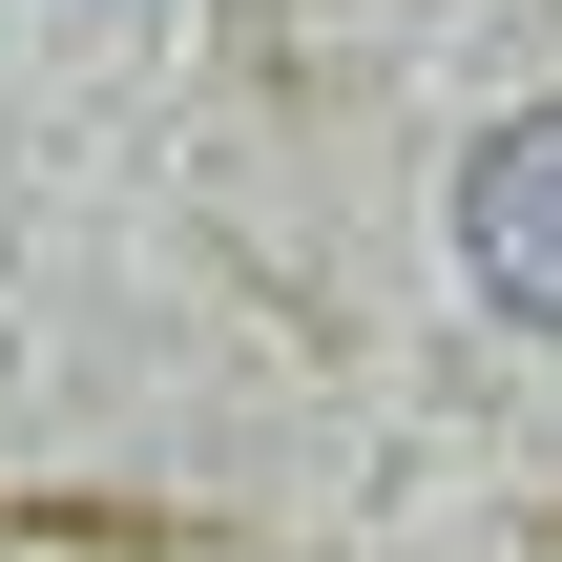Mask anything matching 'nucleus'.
I'll use <instances>...</instances> for the list:
<instances>
[{
	"label": "nucleus",
	"instance_id": "nucleus-1",
	"mask_svg": "<svg viewBox=\"0 0 562 562\" xmlns=\"http://www.w3.org/2000/svg\"><path fill=\"white\" fill-rule=\"evenodd\" d=\"M459 271H480L521 334H562V104H521V125L459 167Z\"/></svg>",
	"mask_w": 562,
	"mask_h": 562
}]
</instances>
